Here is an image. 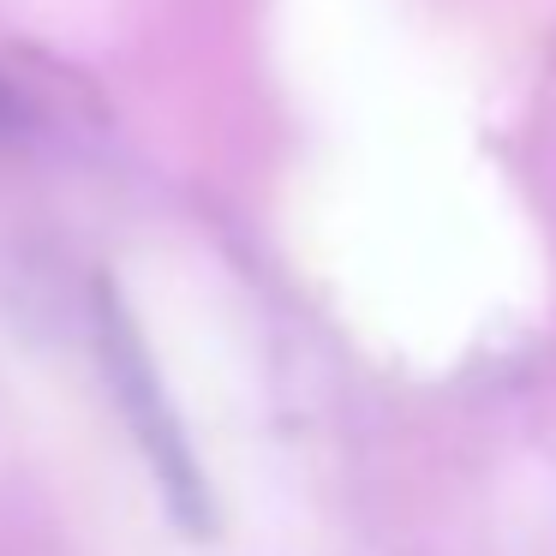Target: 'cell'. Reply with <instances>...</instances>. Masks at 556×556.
<instances>
[{
  "label": "cell",
  "mask_w": 556,
  "mask_h": 556,
  "mask_svg": "<svg viewBox=\"0 0 556 556\" xmlns=\"http://www.w3.org/2000/svg\"><path fill=\"white\" fill-rule=\"evenodd\" d=\"M97 359H102V377H109L114 407L132 425V443L144 448L150 472H156L162 496H168L174 520H180L186 532H210L216 527V508H210L204 467H198L192 443H186V425H180V413H174L168 389H162V371H156V359H150L144 336H138L132 312L121 305V293H114L109 281L97 288Z\"/></svg>",
  "instance_id": "1"
},
{
  "label": "cell",
  "mask_w": 556,
  "mask_h": 556,
  "mask_svg": "<svg viewBox=\"0 0 556 556\" xmlns=\"http://www.w3.org/2000/svg\"><path fill=\"white\" fill-rule=\"evenodd\" d=\"M13 132H25V102H18V90L0 85V138H13Z\"/></svg>",
  "instance_id": "2"
}]
</instances>
